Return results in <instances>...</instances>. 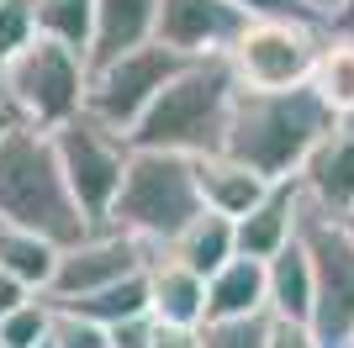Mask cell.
<instances>
[{
  "instance_id": "6da1fadb",
  "label": "cell",
  "mask_w": 354,
  "mask_h": 348,
  "mask_svg": "<svg viewBox=\"0 0 354 348\" xmlns=\"http://www.w3.org/2000/svg\"><path fill=\"white\" fill-rule=\"evenodd\" d=\"M0 222L21 227V232H37V238H48L59 248H74L95 232L69 190L53 132L16 127L0 143Z\"/></svg>"
},
{
  "instance_id": "7a4b0ae2",
  "label": "cell",
  "mask_w": 354,
  "mask_h": 348,
  "mask_svg": "<svg viewBox=\"0 0 354 348\" xmlns=\"http://www.w3.org/2000/svg\"><path fill=\"white\" fill-rule=\"evenodd\" d=\"M333 111L307 90H281V95H259V90H238L233 122H227V159L249 164L254 174H265L270 185L301 180L312 148L328 137Z\"/></svg>"
},
{
  "instance_id": "3957f363",
  "label": "cell",
  "mask_w": 354,
  "mask_h": 348,
  "mask_svg": "<svg viewBox=\"0 0 354 348\" xmlns=\"http://www.w3.org/2000/svg\"><path fill=\"white\" fill-rule=\"evenodd\" d=\"M238 79L227 58H191L169 79L148 116L133 127V148L148 153H180V159H212L227 148V122H233Z\"/></svg>"
},
{
  "instance_id": "277c9868",
  "label": "cell",
  "mask_w": 354,
  "mask_h": 348,
  "mask_svg": "<svg viewBox=\"0 0 354 348\" xmlns=\"http://www.w3.org/2000/svg\"><path fill=\"white\" fill-rule=\"evenodd\" d=\"M201 211H207V201H201V185H196V159L133 148L127 185H122V195H117V206H111V222H106V227L138 238L153 259H164L169 243H175Z\"/></svg>"
},
{
  "instance_id": "5b68a950",
  "label": "cell",
  "mask_w": 354,
  "mask_h": 348,
  "mask_svg": "<svg viewBox=\"0 0 354 348\" xmlns=\"http://www.w3.org/2000/svg\"><path fill=\"white\" fill-rule=\"evenodd\" d=\"M0 101L11 106L21 127H37V132L69 127L85 116V101H90V58L53 43V37H37L6 64Z\"/></svg>"
},
{
  "instance_id": "8992f818",
  "label": "cell",
  "mask_w": 354,
  "mask_h": 348,
  "mask_svg": "<svg viewBox=\"0 0 354 348\" xmlns=\"http://www.w3.org/2000/svg\"><path fill=\"white\" fill-rule=\"evenodd\" d=\"M328 27H301V21H249L227 48L238 90L281 95V90H307L323 58Z\"/></svg>"
},
{
  "instance_id": "52a82bcc",
  "label": "cell",
  "mask_w": 354,
  "mask_h": 348,
  "mask_svg": "<svg viewBox=\"0 0 354 348\" xmlns=\"http://www.w3.org/2000/svg\"><path fill=\"white\" fill-rule=\"evenodd\" d=\"M53 148H59V164L69 174V190H74V201H80V211L90 217V227L101 232L111 222V206H117L122 185H127L133 137L111 132L95 116H80V122L53 132Z\"/></svg>"
},
{
  "instance_id": "ba28073f",
  "label": "cell",
  "mask_w": 354,
  "mask_h": 348,
  "mask_svg": "<svg viewBox=\"0 0 354 348\" xmlns=\"http://www.w3.org/2000/svg\"><path fill=\"white\" fill-rule=\"evenodd\" d=\"M301 243L312 259V327L328 348H349L354 333V232L339 217H328L317 206H301Z\"/></svg>"
},
{
  "instance_id": "9c48e42d",
  "label": "cell",
  "mask_w": 354,
  "mask_h": 348,
  "mask_svg": "<svg viewBox=\"0 0 354 348\" xmlns=\"http://www.w3.org/2000/svg\"><path fill=\"white\" fill-rule=\"evenodd\" d=\"M185 64H191V58L169 53L164 43H148V48H138V53L117 58V64H106V69H90L85 116L106 122V127L122 132V137H133V127L148 116V106L169 90V79H175Z\"/></svg>"
},
{
  "instance_id": "30bf717a",
  "label": "cell",
  "mask_w": 354,
  "mask_h": 348,
  "mask_svg": "<svg viewBox=\"0 0 354 348\" xmlns=\"http://www.w3.org/2000/svg\"><path fill=\"white\" fill-rule=\"evenodd\" d=\"M148 269H153V253H148L138 238L101 227V232H90L85 243L64 248V264H59V280L48 290V301L53 306L85 301L95 290H111V285H122V280H133V275H148Z\"/></svg>"
},
{
  "instance_id": "8fae6325",
  "label": "cell",
  "mask_w": 354,
  "mask_h": 348,
  "mask_svg": "<svg viewBox=\"0 0 354 348\" xmlns=\"http://www.w3.org/2000/svg\"><path fill=\"white\" fill-rule=\"evenodd\" d=\"M249 27L233 0H159V37L180 58H227L238 32Z\"/></svg>"
},
{
  "instance_id": "7c38bea8",
  "label": "cell",
  "mask_w": 354,
  "mask_h": 348,
  "mask_svg": "<svg viewBox=\"0 0 354 348\" xmlns=\"http://www.w3.org/2000/svg\"><path fill=\"white\" fill-rule=\"evenodd\" d=\"M296 185L328 217L344 222L354 211V116H339L328 127V137L312 148V159H307V169H301Z\"/></svg>"
},
{
  "instance_id": "4fadbf2b",
  "label": "cell",
  "mask_w": 354,
  "mask_h": 348,
  "mask_svg": "<svg viewBox=\"0 0 354 348\" xmlns=\"http://www.w3.org/2000/svg\"><path fill=\"white\" fill-rule=\"evenodd\" d=\"M301 206H307V195H301V185H296V180L275 185L265 201L249 211V217L238 222V253H243V259L270 264L281 248H291L296 232H301Z\"/></svg>"
},
{
  "instance_id": "5bb4252c",
  "label": "cell",
  "mask_w": 354,
  "mask_h": 348,
  "mask_svg": "<svg viewBox=\"0 0 354 348\" xmlns=\"http://www.w3.org/2000/svg\"><path fill=\"white\" fill-rule=\"evenodd\" d=\"M153 37H159V0H95L90 69H106V64L148 48Z\"/></svg>"
},
{
  "instance_id": "9a60e30c",
  "label": "cell",
  "mask_w": 354,
  "mask_h": 348,
  "mask_svg": "<svg viewBox=\"0 0 354 348\" xmlns=\"http://www.w3.org/2000/svg\"><path fill=\"white\" fill-rule=\"evenodd\" d=\"M270 317V269L238 253L222 275L207 280V322H254Z\"/></svg>"
},
{
  "instance_id": "2e32d148",
  "label": "cell",
  "mask_w": 354,
  "mask_h": 348,
  "mask_svg": "<svg viewBox=\"0 0 354 348\" xmlns=\"http://www.w3.org/2000/svg\"><path fill=\"white\" fill-rule=\"evenodd\" d=\"M196 185H201V201H207V211H222V217H233V222H243L254 206H259L270 190H275L265 174H254L249 164L227 159V153L196 159Z\"/></svg>"
},
{
  "instance_id": "e0dca14e",
  "label": "cell",
  "mask_w": 354,
  "mask_h": 348,
  "mask_svg": "<svg viewBox=\"0 0 354 348\" xmlns=\"http://www.w3.org/2000/svg\"><path fill=\"white\" fill-rule=\"evenodd\" d=\"M164 259L185 264V269H191V275H201V280L222 275V269L238 259V222L222 217V211H201V217H196L191 227L169 243V253H164Z\"/></svg>"
},
{
  "instance_id": "ac0fdd59",
  "label": "cell",
  "mask_w": 354,
  "mask_h": 348,
  "mask_svg": "<svg viewBox=\"0 0 354 348\" xmlns=\"http://www.w3.org/2000/svg\"><path fill=\"white\" fill-rule=\"evenodd\" d=\"M148 290H153V322H169V327H207V280L191 275L185 264L153 259Z\"/></svg>"
},
{
  "instance_id": "d6986e66",
  "label": "cell",
  "mask_w": 354,
  "mask_h": 348,
  "mask_svg": "<svg viewBox=\"0 0 354 348\" xmlns=\"http://www.w3.org/2000/svg\"><path fill=\"white\" fill-rule=\"evenodd\" d=\"M270 269V317H291V322H312V301H317V285H312V259L307 243L296 232V243L281 248Z\"/></svg>"
},
{
  "instance_id": "ffe728a7",
  "label": "cell",
  "mask_w": 354,
  "mask_h": 348,
  "mask_svg": "<svg viewBox=\"0 0 354 348\" xmlns=\"http://www.w3.org/2000/svg\"><path fill=\"white\" fill-rule=\"evenodd\" d=\"M59 264H64V248L37 238V232H21V227H6L0 232V269L11 280L32 290V296H48L53 280H59Z\"/></svg>"
},
{
  "instance_id": "44dd1931",
  "label": "cell",
  "mask_w": 354,
  "mask_h": 348,
  "mask_svg": "<svg viewBox=\"0 0 354 348\" xmlns=\"http://www.w3.org/2000/svg\"><path fill=\"white\" fill-rule=\"evenodd\" d=\"M69 311H80V317H90V322H101V327L117 333V327H133V322L153 317V290H148V275H133L111 290L85 296V301H69Z\"/></svg>"
},
{
  "instance_id": "7402d4cb",
  "label": "cell",
  "mask_w": 354,
  "mask_h": 348,
  "mask_svg": "<svg viewBox=\"0 0 354 348\" xmlns=\"http://www.w3.org/2000/svg\"><path fill=\"white\" fill-rule=\"evenodd\" d=\"M312 95L339 116H354V43L344 37H328L323 58H317V74H312Z\"/></svg>"
},
{
  "instance_id": "603a6c76",
  "label": "cell",
  "mask_w": 354,
  "mask_h": 348,
  "mask_svg": "<svg viewBox=\"0 0 354 348\" xmlns=\"http://www.w3.org/2000/svg\"><path fill=\"white\" fill-rule=\"evenodd\" d=\"M32 6H37V32L43 37H53V43L90 58V43H95V0H32Z\"/></svg>"
},
{
  "instance_id": "cb8c5ba5",
  "label": "cell",
  "mask_w": 354,
  "mask_h": 348,
  "mask_svg": "<svg viewBox=\"0 0 354 348\" xmlns=\"http://www.w3.org/2000/svg\"><path fill=\"white\" fill-rule=\"evenodd\" d=\"M53 311H59V306L48 301V296L27 301L16 317L0 322V348H43L48 338H53Z\"/></svg>"
},
{
  "instance_id": "d4e9b609",
  "label": "cell",
  "mask_w": 354,
  "mask_h": 348,
  "mask_svg": "<svg viewBox=\"0 0 354 348\" xmlns=\"http://www.w3.org/2000/svg\"><path fill=\"white\" fill-rule=\"evenodd\" d=\"M37 37H43V32H37V6H32V0H6V6H0V74H6V64L27 43H37Z\"/></svg>"
},
{
  "instance_id": "484cf974",
  "label": "cell",
  "mask_w": 354,
  "mask_h": 348,
  "mask_svg": "<svg viewBox=\"0 0 354 348\" xmlns=\"http://www.w3.org/2000/svg\"><path fill=\"white\" fill-rule=\"evenodd\" d=\"M243 21H301V27H328V16L312 0H233Z\"/></svg>"
},
{
  "instance_id": "4316f807",
  "label": "cell",
  "mask_w": 354,
  "mask_h": 348,
  "mask_svg": "<svg viewBox=\"0 0 354 348\" xmlns=\"http://www.w3.org/2000/svg\"><path fill=\"white\" fill-rule=\"evenodd\" d=\"M53 348H111V327H101V322L80 317V311H69V306H59L53 311Z\"/></svg>"
},
{
  "instance_id": "83f0119b",
  "label": "cell",
  "mask_w": 354,
  "mask_h": 348,
  "mask_svg": "<svg viewBox=\"0 0 354 348\" xmlns=\"http://www.w3.org/2000/svg\"><path fill=\"white\" fill-rule=\"evenodd\" d=\"M207 348H270V317L254 322H207L201 327Z\"/></svg>"
},
{
  "instance_id": "f1b7e54d",
  "label": "cell",
  "mask_w": 354,
  "mask_h": 348,
  "mask_svg": "<svg viewBox=\"0 0 354 348\" xmlns=\"http://www.w3.org/2000/svg\"><path fill=\"white\" fill-rule=\"evenodd\" d=\"M270 348H328L317 338L312 322H291V317H270Z\"/></svg>"
},
{
  "instance_id": "f546056e",
  "label": "cell",
  "mask_w": 354,
  "mask_h": 348,
  "mask_svg": "<svg viewBox=\"0 0 354 348\" xmlns=\"http://www.w3.org/2000/svg\"><path fill=\"white\" fill-rule=\"evenodd\" d=\"M153 348H207V343H201V327H169V322H153Z\"/></svg>"
},
{
  "instance_id": "4dcf8cb0",
  "label": "cell",
  "mask_w": 354,
  "mask_h": 348,
  "mask_svg": "<svg viewBox=\"0 0 354 348\" xmlns=\"http://www.w3.org/2000/svg\"><path fill=\"white\" fill-rule=\"evenodd\" d=\"M27 301H37V296H32V290L21 285V280H11L6 269H0V322H6V317H16V311H21Z\"/></svg>"
},
{
  "instance_id": "1f68e13d",
  "label": "cell",
  "mask_w": 354,
  "mask_h": 348,
  "mask_svg": "<svg viewBox=\"0 0 354 348\" xmlns=\"http://www.w3.org/2000/svg\"><path fill=\"white\" fill-rule=\"evenodd\" d=\"M328 37L354 43V0H339V6H333V16H328Z\"/></svg>"
},
{
  "instance_id": "d6a6232c",
  "label": "cell",
  "mask_w": 354,
  "mask_h": 348,
  "mask_svg": "<svg viewBox=\"0 0 354 348\" xmlns=\"http://www.w3.org/2000/svg\"><path fill=\"white\" fill-rule=\"evenodd\" d=\"M16 127H21V122H16V116H11V106L0 101V143H6V137H11Z\"/></svg>"
},
{
  "instance_id": "836d02e7",
  "label": "cell",
  "mask_w": 354,
  "mask_h": 348,
  "mask_svg": "<svg viewBox=\"0 0 354 348\" xmlns=\"http://www.w3.org/2000/svg\"><path fill=\"white\" fill-rule=\"evenodd\" d=\"M312 6H317L323 16H333V6H339V0H312Z\"/></svg>"
},
{
  "instance_id": "e575fe53",
  "label": "cell",
  "mask_w": 354,
  "mask_h": 348,
  "mask_svg": "<svg viewBox=\"0 0 354 348\" xmlns=\"http://www.w3.org/2000/svg\"><path fill=\"white\" fill-rule=\"evenodd\" d=\"M344 227H349V232H354V211H349V217H344Z\"/></svg>"
},
{
  "instance_id": "d590c367",
  "label": "cell",
  "mask_w": 354,
  "mask_h": 348,
  "mask_svg": "<svg viewBox=\"0 0 354 348\" xmlns=\"http://www.w3.org/2000/svg\"><path fill=\"white\" fill-rule=\"evenodd\" d=\"M43 348H53V338H48V343H43Z\"/></svg>"
},
{
  "instance_id": "8d00e7d4",
  "label": "cell",
  "mask_w": 354,
  "mask_h": 348,
  "mask_svg": "<svg viewBox=\"0 0 354 348\" xmlns=\"http://www.w3.org/2000/svg\"><path fill=\"white\" fill-rule=\"evenodd\" d=\"M349 348H354V333H349Z\"/></svg>"
},
{
  "instance_id": "74e56055",
  "label": "cell",
  "mask_w": 354,
  "mask_h": 348,
  "mask_svg": "<svg viewBox=\"0 0 354 348\" xmlns=\"http://www.w3.org/2000/svg\"><path fill=\"white\" fill-rule=\"evenodd\" d=\"M0 232H6V222H0Z\"/></svg>"
}]
</instances>
